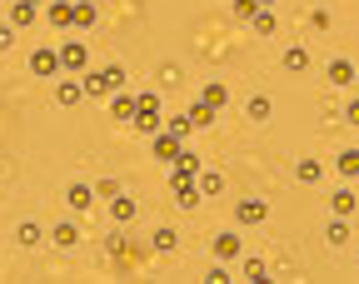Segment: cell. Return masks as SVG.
<instances>
[{
    "label": "cell",
    "instance_id": "obj_1",
    "mask_svg": "<svg viewBox=\"0 0 359 284\" xmlns=\"http://www.w3.org/2000/svg\"><path fill=\"white\" fill-rule=\"evenodd\" d=\"M85 95L90 100H110V95H120L125 90V70L120 65H105V70H85Z\"/></svg>",
    "mask_w": 359,
    "mask_h": 284
},
{
    "label": "cell",
    "instance_id": "obj_2",
    "mask_svg": "<svg viewBox=\"0 0 359 284\" xmlns=\"http://www.w3.org/2000/svg\"><path fill=\"white\" fill-rule=\"evenodd\" d=\"M170 189H175V205H185V210H195L200 205V184H195V175L190 170H170Z\"/></svg>",
    "mask_w": 359,
    "mask_h": 284
},
{
    "label": "cell",
    "instance_id": "obj_3",
    "mask_svg": "<svg viewBox=\"0 0 359 284\" xmlns=\"http://www.w3.org/2000/svg\"><path fill=\"white\" fill-rule=\"evenodd\" d=\"M135 125H140V130H160V95L155 90H145V95H135Z\"/></svg>",
    "mask_w": 359,
    "mask_h": 284
},
{
    "label": "cell",
    "instance_id": "obj_4",
    "mask_svg": "<svg viewBox=\"0 0 359 284\" xmlns=\"http://www.w3.org/2000/svg\"><path fill=\"white\" fill-rule=\"evenodd\" d=\"M85 65H90L85 40H65V45H60V70H85Z\"/></svg>",
    "mask_w": 359,
    "mask_h": 284
},
{
    "label": "cell",
    "instance_id": "obj_5",
    "mask_svg": "<svg viewBox=\"0 0 359 284\" xmlns=\"http://www.w3.org/2000/svg\"><path fill=\"white\" fill-rule=\"evenodd\" d=\"M240 250H245V245H240V234H235V229H219L215 240H210V255H215V259H235Z\"/></svg>",
    "mask_w": 359,
    "mask_h": 284
},
{
    "label": "cell",
    "instance_id": "obj_6",
    "mask_svg": "<svg viewBox=\"0 0 359 284\" xmlns=\"http://www.w3.org/2000/svg\"><path fill=\"white\" fill-rule=\"evenodd\" d=\"M180 150H185V140L180 135H170V130H155V160H180Z\"/></svg>",
    "mask_w": 359,
    "mask_h": 284
},
{
    "label": "cell",
    "instance_id": "obj_7",
    "mask_svg": "<svg viewBox=\"0 0 359 284\" xmlns=\"http://www.w3.org/2000/svg\"><path fill=\"white\" fill-rule=\"evenodd\" d=\"M235 219L240 224H264L269 219V200H240L235 205Z\"/></svg>",
    "mask_w": 359,
    "mask_h": 284
},
{
    "label": "cell",
    "instance_id": "obj_8",
    "mask_svg": "<svg viewBox=\"0 0 359 284\" xmlns=\"http://www.w3.org/2000/svg\"><path fill=\"white\" fill-rule=\"evenodd\" d=\"M45 25H55V30L75 25V6L70 0H50V6H45Z\"/></svg>",
    "mask_w": 359,
    "mask_h": 284
},
{
    "label": "cell",
    "instance_id": "obj_9",
    "mask_svg": "<svg viewBox=\"0 0 359 284\" xmlns=\"http://www.w3.org/2000/svg\"><path fill=\"white\" fill-rule=\"evenodd\" d=\"M30 70H35V75H45V80L60 75V50H35V55H30Z\"/></svg>",
    "mask_w": 359,
    "mask_h": 284
},
{
    "label": "cell",
    "instance_id": "obj_10",
    "mask_svg": "<svg viewBox=\"0 0 359 284\" xmlns=\"http://www.w3.org/2000/svg\"><path fill=\"white\" fill-rule=\"evenodd\" d=\"M65 205L70 210H90V205H95V184H70L65 189Z\"/></svg>",
    "mask_w": 359,
    "mask_h": 284
},
{
    "label": "cell",
    "instance_id": "obj_11",
    "mask_svg": "<svg viewBox=\"0 0 359 284\" xmlns=\"http://www.w3.org/2000/svg\"><path fill=\"white\" fill-rule=\"evenodd\" d=\"M55 100H60L65 110L80 105V100H85V85H80V80H60V85H55Z\"/></svg>",
    "mask_w": 359,
    "mask_h": 284
},
{
    "label": "cell",
    "instance_id": "obj_12",
    "mask_svg": "<svg viewBox=\"0 0 359 284\" xmlns=\"http://www.w3.org/2000/svg\"><path fill=\"white\" fill-rule=\"evenodd\" d=\"M110 115H115V120H125V125H135V95H125V90H120V95H110Z\"/></svg>",
    "mask_w": 359,
    "mask_h": 284
},
{
    "label": "cell",
    "instance_id": "obj_13",
    "mask_svg": "<svg viewBox=\"0 0 359 284\" xmlns=\"http://www.w3.org/2000/svg\"><path fill=\"white\" fill-rule=\"evenodd\" d=\"M294 180H299V184H320V180H325V165H320V160H299V165H294Z\"/></svg>",
    "mask_w": 359,
    "mask_h": 284
},
{
    "label": "cell",
    "instance_id": "obj_14",
    "mask_svg": "<svg viewBox=\"0 0 359 284\" xmlns=\"http://www.w3.org/2000/svg\"><path fill=\"white\" fill-rule=\"evenodd\" d=\"M325 240H330L334 250H344V245H349V224H344V215H334V219L325 224Z\"/></svg>",
    "mask_w": 359,
    "mask_h": 284
},
{
    "label": "cell",
    "instance_id": "obj_15",
    "mask_svg": "<svg viewBox=\"0 0 359 284\" xmlns=\"http://www.w3.org/2000/svg\"><path fill=\"white\" fill-rule=\"evenodd\" d=\"M195 184H200V200H215L219 189H224V180H219L215 170H200V175H195Z\"/></svg>",
    "mask_w": 359,
    "mask_h": 284
},
{
    "label": "cell",
    "instance_id": "obj_16",
    "mask_svg": "<svg viewBox=\"0 0 359 284\" xmlns=\"http://www.w3.org/2000/svg\"><path fill=\"white\" fill-rule=\"evenodd\" d=\"M200 100H205V105H215V110H224V105H230V90H224L219 80H210V85L200 90Z\"/></svg>",
    "mask_w": 359,
    "mask_h": 284
},
{
    "label": "cell",
    "instance_id": "obj_17",
    "mask_svg": "<svg viewBox=\"0 0 359 284\" xmlns=\"http://www.w3.org/2000/svg\"><path fill=\"white\" fill-rule=\"evenodd\" d=\"M35 11H40V6H25V0H15V6H11V25H15V30H30V25H35Z\"/></svg>",
    "mask_w": 359,
    "mask_h": 284
},
{
    "label": "cell",
    "instance_id": "obj_18",
    "mask_svg": "<svg viewBox=\"0 0 359 284\" xmlns=\"http://www.w3.org/2000/svg\"><path fill=\"white\" fill-rule=\"evenodd\" d=\"M135 210H140V205L125 200V195H115V200H110V219H115V224H130V219H135Z\"/></svg>",
    "mask_w": 359,
    "mask_h": 284
},
{
    "label": "cell",
    "instance_id": "obj_19",
    "mask_svg": "<svg viewBox=\"0 0 359 284\" xmlns=\"http://www.w3.org/2000/svg\"><path fill=\"white\" fill-rule=\"evenodd\" d=\"M330 80H334V85H354V60L334 55V60H330Z\"/></svg>",
    "mask_w": 359,
    "mask_h": 284
},
{
    "label": "cell",
    "instance_id": "obj_20",
    "mask_svg": "<svg viewBox=\"0 0 359 284\" xmlns=\"http://www.w3.org/2000/svg\"><path fill=\"white\" fill-rule=\"evenodd\" d=\"M215 120H219V110H215V105H205V100L190 110V130H210Z\"/></svg>",
    "mask_w": 359,
    "mask_h": 284
},
{
    "label": "cell",
    "instance_id": "obj_21",
    "mask_svg": "<svg viewBox=\"0 0 359 284\" xmlns=\"http://www.w3.org/2000/svg\"><path fill=\"white\" fill-rule=\"evenodd\" d=\"M285 70H294V75L309 70V50H304V45H290V50H285Z\"/></svg>",
    "mask_w": 359,
    "mask_h": 284
},
{
    "label": "cell",
    "instance_id": "obj_22",
    "mask_svg": "<svg viewBox=\"0 0 359 284\" xmlns=\"http://www.w3.org/2000/svg\"><path fill=\"white\" fill-rule=\"evenodd\" d=\"M150 245H155V250H160V255H170V250H175V245H180V234H175V229H170V224H160V229H155V234H150Z\"/></svg>",
    "mask_w": 359,
    "mask_h": 284
},
{
    "label": "cell",
    "instance_id": "obj_23",
    "mask_svg": "<svg viewBox=\"0 0 359 284\" xmlns=\"http://www.w3.org/2000/svg\"><path fill=\"white\" fill-rule=\"evenodd\" d=\"M354 205H359V195H354V189H334V195H330V210H334V215H349Z\"/></svg>",
    "mask_w": 359,
    "mask_h": 284
},
{
    "label": "cell",
    "instance_id": "obj_24",
    "mask_svg": "<svg viewBox=\"0 0 359 284\" xmlns=\"http://www.w3.org/2000/svg\"><path fill=\"white\" fill-rule=\"evenodd\" d=\"M50 240H55L60 250H70V245H80V229H75V224H55V229H50Z\"/></svg>",
    "mask_w": 359,
    "mask_h": 284
},
{
    "label": "cell",
    "instance_id": "obj_25",
    "mask_svg": "<svg viewBox=\"0 0 359 284\" xmlns=\"http://www.w3.org/2000/svg\"><path fill=\"white\" fill-rule=\"evenodd\" d=\"M339 175H349V180H359V150H339Z\"/></svg>",
    "mask_w": 359,
    "mask_h": 284
},
{
    "label": "cell",
    "instance_id": "obj_26",
    "mask_svg": "<svg viewBox=\"0 0 359 284\" xmlns=\"http://www.w3.org/2000/svg\"><path fill=\"white\" fill-rule=\"evenodd\" d=\"M245 279H250V284H269V269H264V259H245Z\"/></svg>",
    "mask_w": 359,
    "mask_h": 284
},
{
    "label": "cell",
    "instance_id": "obj_27",
    "mask_svg": "<svg viewBox=\"0 0 359 284\" xmlns=\"http://www.w3.org/2000/svg\"><path fill=\"white\" fill-rule=\"evenodd\" d=\"M95 20H100V11H95V6H90V0H80V6H75V25H85V30H90V25H95Z\"/></svg>",
    "mask_w": 359,
    "mask_h": 284
},
{
    "label": "cell",
    "instance_id": "obj_28",
    "mask_svg": "<svg viewBox=\"0 0 359 284\" xmlns=\"http://www.w3.org/2000/svg\"><path fill=\"white\" fill-rule=\"evenodd\" d=\"M15 240H20V245H40V224H35V219H20Z\"/></svg>",
    "mask_w": 359,
    "mask_h": 284
},
{
    "label": "cell",
    "instance_id": "obj_29",
    "mask_svg": "<svg viewBox=\"0 0 359 284\" xmlns=\"http://www.w3.org/2000/svg\"><path fill=\"white\" fill-rule=\"evenodd\" d=\"M250 25H255V35H275V15H269V11H255Z\"/></svg>",
    "mask_w": 359,
    "mask_h": 284
},
{
    "label": "cell",
    "instance_id": "obj_30",
    "mask_svg": "<svg viewBox=\"0 0 359 284\" xmlns=\"http://www.w3.org/2000/svg\"><path fill=\"white\" fill-rule=\"evenodd\" d=\"M245 115H250V120H269V100H264V95H250Z\"/></svg>",
    "mask_w": 359,
    "mask_h": 284
},
{
    "label": "cell",
    "instance_id": "obj_31",
    "mask_svg": "<svg viewBox=\"0 0 359 284\" xmlns=\"http://www.w3.org/2000/svg\"><path fill=\"white\" fill-rule=\"evenodd\" d=\"M165 130H170V135H180V140H185V135H190V115H175V120H165Z\"/></svg>",
    "mask_w": 359,
    "mask_h": 284
},
{
    "label": "cell",
    "instance_id": "obj_32",
    "mask_svg": "<svg viewBox=\"0 0 359 284\" xmlns=\"http://www.w3.org/2000/svg\"><path fill=\"white\" fill-rule=\"evenodd\" d=\"M175 165H180V170H190V175H200V155H195V150H180Z\"/></svg>",
    "mask_w": 359,
    "mask_h": 284
},
{
    "label": "cell",
    "instance_id": "obj_33",
    "mask_svg": "<svg viewBox=\"0 0 359 284\" xmlns=\"http://www.w3.org/2000/svg\"><path fill=\"white\" fill-rule=\"evenodd\" d=\"M15 35H20V30H15L11 20H6V25H0V50H11V45H15Z\"/></svg>",
    "mask_w": 359,
    "mask_h": 284
},
{
    "label": "cell",
    "instance_id": "obj_34",
    "mask_svg": "<svg viewBox=\"0 0 359 284\" xmlns=\"http://www.w3.org/2000/svg\"><path fill=\"white\" fill-rule=\"evenodd\" d=\"M255 11H259V0H235V15H240V20H250Z\"/></svg>",
    "mask_w": 359,
    "mask_h": 284
},
{
    "label": "cell",
    "instance_id": "obj_35",
    "mask_svg": "<svg viewBox=\"0 0 359 284\" xmlns=\"http://www.w3.org/2000/svg\"><path fill=\"white\" fill-rule=\"evenodd\" d=\"M120 195V180H100V200H115Z\"/></svg>",
    "mask_w": 359,
    "mask_h": 284
},
{
    "label": "cell",
    "instance_id": "obj_36",
    "mask_svg": "<svg viewBox=\"0 0 359 284\" xmlns=\"http://www.w3.org/2000/svg\"><path fill=\"white\" fill-rule=\"evenodd\" d=\"M344 120H349V125H359V100H349V110H344Z\"/></svg>",
    "mask_w": 359,
    "mask_h": 284
},
{
    "label": "cell",
    "instance_id": "obj_37",
    "mask_svg": "<svg viewBox=\"0 0 359 284\" xmlns=\"http://www.w3.org/2000/svg\"><path fill=\"white\" fill-rule=\"evenodd\" d=\"M269 6H275V0H259V11H269Z\"/></svg>",
    "mask_w": 359,
    "mask_h": 284
},
{
    "label": "cell",
    "instance_id": "obj_38",
    "mask_svg": "<svg viewBox=\"0 0 359 284\" xmlns=\"http://www.w3.org/2000/svg\"><path fill=\"white\" fill-rule=\"evenodd\" d=\"M354 85H359V65H354Z\"/></svg>",
    "mask_w": 359,
    "mask_h": 284
},
{
    "label": "cell",
    "instance_id": "obj_39",
    "mask_svg": "<svg viewBox=\"0 0 359 284\" xmlns=\"http://www.w3.org/2000/svg\"><path fill=\"white\" fill-rule=\"evenodd\" d=\"M25 6H40V0H25Z\"/></svg>",
    "mask_w": 359,
    "mask_h": 284
},
{
    "label": "cell",
    "instance_id": "obj_40",
    "mask_svg": "<svg viewBox=\"0 0 359 284\" xmlns=\"http://www.w3.org/2000/svg\"><path fill=\"white\" fill-rule=\"evenodd\" d=\"M354 130H359V125H354Z\"/></svg>",
    "mask_w": 359,
    "mask_h": 284
}]
</instances>
